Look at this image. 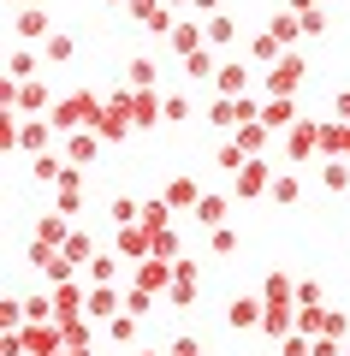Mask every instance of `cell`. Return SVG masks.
I'll list each match as a JSON object with an SVG mask.
<instances>
[{"mask_svg": "<svg viewBox=\"0 0 350 356\" xmlns=\"http://www.w3.org/2000/svg\"><path fill=\"white\" fill-rule=\"evenodd\" d=\"M95 113H101L95 95H89V89H72V95H60V102L48 107V125L54 131H77V125H95Z\"/></svg>", "mask_w": 350, "mask_h": 356, "instance_id": "obj_1", "label": "cell"}, {"mask_svg": "<svg viewBox=\"0 0 350 356\" xmlns=\"http://www.w3.org/2000/svg\"><path fill=\"white\" fill-rule=\"evenodd\" d=\"M173 273H178V261H161V255H149V261H137V291H149V297H161L166 285H173Z\"/></svg>", "mask_w": 350, "mask_h": 356, "instance_id": "obj_2", "label": "cell"}, {"mask_svg": "<svg viewBox=\"0 0 350 356\" xmlns=\"http://www.w3.org/2000/svg\"><path fill=\"white\" fill-rule=\"evenodd\" d=\"M303 83V54H279V65L267 72V95H291Z\"/></svg>", "mask_w": 350, "mask_h": 356, "instance_id": "obj_3", "label": "cell"}, {"mask_svg": "<svg viewBox=\"0 0 350 356\" xmlns=\"http://www.w3.org/2000/svg\"><path fill=\"white\" fill-rule=\"evenodd\" d=\"M232 191H238V196H262V191H273L267 161H244V172H232Z\"/></svg>", "mask_w": 350, "mask_h": 356, "instance_id": "obj_4", "label": "cell"}, {"mask_svg": "<svg viewBox=\"0 0 350 356\" xmlns=\"http://www.w3.org/2000/svg\"><path fill=\"white\" fill-rule=\"evenodd\" d=\"M315 149H321V125H315V119H297V125H291V161H309Z\"/></svg>", "mask_w": 350, "mask_h": 356, "instance_id": "obj_5", "label": "cell"}, {"mask_svg": "<svg viewBox=\"0 0 350 356\" xmlns=\"http://www.w3.org/2000/svg\"><path fill=\"white\" fill-rule=\"evenodd\" d=\"M83 315L89 321H113V315H125V303L107 291V285H89V303H83Z\"/></svg>", "mask_w": 350, "mask_h": 356, "instance_id": "obj_6", "label": "cell"}, {"mask_svg": "<svg viewBox=\"0 0 350 356\" xmlns=\"http://www.w3.org/2000/svg\"><path fill=\"white\" fill-rule=\"evenodd\" d=\"M214 89H220V95H244V89H250V65H244V60H225L220 77H214Z\"/></svg>", "mask_w": 350, "mask_h": 356, "instance_id": "obj_7", "label": "cell"}, {"mask_svg": "<svg viewBox=\"0 0 350 356\" xmlns=\"http://www.w3.org/2000/svg\"><path fill=\"white\" fill-rule=\"evenodd\" d=\"M262 125H267V131H285V125H297V107H291V95H267V107H262Z\"/></svg>", "mask_w": 350, "mask_h": 356, "instance_id": "obj_8", "label": "cell"}, {"mask_svg": "<svg viewBox=\"0 0 350 356\" xmlns=\"http://www.w3.org/2000/svg\"><path fill=\"white\" fill-rule=\"evenodd\" d=\"M262 315H267V297H238V303H232V315H225V321H232V327H262Z\"/></svg>", "mask_w": 350, "mask_h": 356, "instance_id": "obj_9", "label": "cell"}, {"mask_svg": "<svg viewBox=\"0 0 350 356\" xmlns=\"http://www.w3.org/2000/svg\"><path fill=\"white\" fill-rule=\"evenodd\" d=\"M232 143H238V149L255 161V154L267 149V125H262V119H250V125H238V137H232Z\"/></svg>", "mask_w": 350, "mask_h": 356, "instance_id": "obj_10", "label": "cell"}, {"mask_svg": "<svg viewBox=\"0 0 350 356\" xmlns=\"http://www.w3.org/2000/svg\"><path fill=\"white\" fill-rule=\"evenodd\" d=\"M291 303H267V315H262V332H273V339H291Z\"/></svg>", "mask_w": 350, "mask_h": 356, "instance_id": "obj_11", "label": "cell"}, {"mask_svg": "<svg viewBox=\"0 0 350 356\" xmlns=\"http://www.w3.org/2000/svg\"><path fill=\"white\" fill-rule=\"evenodd\" d=\"M321 149H326V154H344V161H350V125H344V119L321 125Z\"/></svg>", "mask_w": 350, "mask_h": 356, "instance_id": "obj_12", "label": "cell"}, {"mask_svg": "<svg viewBox=\"0 0 350 356\" xmlns=\"http://www.w3.org/2000/svg\"><path fill=\"white\" fill-rule=\"evenodd\" d=\"M18 36L24 42H48V18H42L36 6H24V13H18Z\"/></svg>", "mask_w": 350, "mask_h": 356, "instance_id": "obj_13", "label": "cell"}, {"mask_svg": "<svg viewBox=\"0 0 350 356\" xmlns=\"http://www.w3.org/2000/svg\"><path fill=\"white\" fill-rule=\"evenodd\" d=\"M48 131H54L48 119H24V125H18V137H13V143H18V149H42V143H48Z\"/></svg>", "mask_w": 350, "mask_h": 356, "instance_id": "obj_14", "label": "cell"}, {"mask_svg": "<svg viewBox=\"0 0 350 356\" xmlns=\"http://www.w3.org/2000/svg\"><path fill=\"white\" fill-rule=\"evenodd\" d=\"M267 36H273L279 48H291V42L303 36V18H297V13H279V18H273V30H267Z\"/></svg>", "mask_w": 350, "mask_h": 356, "instance_id": "obj_15", "label": "cell"}, {"mask_svg": "<svg viewBox=\"0 0 350 356\" xmlns=\"http://www.w3.org/2000/svg\"><path fill=\"white\" fill-rule=\"evenodd\" d=\"M60 339H65V350H89V321L65 315V321H60Z\"/></svg>", "mask_w": 350, "mask_h": 356, "instance_id": "obj_16", "label": "cell"}, {"mask_svg": "<svg viewBox=\"0 0 350 356\" xmlns=\"http://www.w3.org/2000/svg\"><path fill=\"white\" fill-rule=\"evenodd\" d=\"M166 202H173V208H196V202H202V196H196V178H190V172H184V178H173Z\"/></svg>", "mask_w": 350, "mask_h": 356, "instance_id": "obj_17", "label": "cell"}, {"mask_svg": "<svg viewBox=\"0 0 350 356\" xmlns=\"http://www.w3.org/2000/svg\"><path fill=\"white\" fill-rule=\"evenodd\" d=\"M190 297H196V267L178 261V273H173V303H190Z\"/></svg>", "mask_w": 350, "mask_h": 356, "instance_id": "obj_18", "label": "cell"}, {"mask_svg": "<svg viewBox=\"0 0 350 356\" xmlns=\"http://www.w3.org/2000/svg\"><path fill=\"white\" fill-rule=\"evenodd\" d=\"M202 30H208V48H225V42L238 36V24H232V18H225V13H214V18H208V24H202Z\"/></svg>", "mask_w": 350, "mask_h": 356, "instance_id": "obj_19", "label": "cell"}, {"mask_svg": "<svg viewBox=\"0 0 350 356\" xmlns=\"http://www.w3.org/2000/svg\"><path fill=\"white\" fill-rule=\"evenodd\" d=\"M196 220L220 232V226H225V196H202V202H196Z\"/></svg>", "mask_w": 350, "mask_h": 356, "instance_id": "obj_20", "label": "cell"}, {"mask_svg": "<svg viewBox=\"0 0 350 356\" xmlns=\"http://www.w3.org/2000/svg\"><path fill=\"white\" fill-rule=\"evenodd\" d=\"M184 72H190V83H196V77H220V65H214V48H196L184 60Z\"/></svg>", "mask_w": 350, "mask_h": 356, "instance_id": "obj_21", "label": "cell"}, {"mask_svg": "<svg viewBox=\"0 0 350 356\" xmlns=\"http://www.w3.org/2000/svg\"><path fill=\"white\" fill-rule=\"evenodd\" d=\"M154 77H161V72H154V60H131L125 65V83L131 89H154Z\"/></svg>", "mask_w": 350, "mask_h": 356, "instance_id": "obj_22", "label": "cell"}, {"mask_svg": "<svg viewBox=\"0 0 350 356\" xmlns=\"http://www.w3.org/2000/svg\"><path fill=\"white\" fill-rule=\"evenodd\" d=\"M77 303H89L83 285H60V291H54V309H60V321H65V315H77Z\"/></svg>", "mask_w": 350, "mask_h": 356, "instance_id": "obj_23", "label": "cell"}, {"mask_svg": "<svg viewBox=\"0 0 350 356\" xmlns=\"http://www.w3.org/2000/svg\"><path fill=\"white\" fill-rule=\"evenodd\" d=\"M113 273H119V267H113V255H95V261L83 267V280H89V285H113Z\"/></svg>", "mask_w": 350, "mask_h": 356, "instance_id": "obj_24", "label": "cell"}, {"mask_svg": "<svg viewBox=\"0 0 350 356\" xmlns=\"http://www.w3.org/2000/svg\"><path fill=\"white\" fill-rule=\"evenodd\" d=\"M107 339L113 344H131V339H137V315H113L107 321Z\"/></svg>", "mask_w": 350, "mask_h": 356, "instance_id": "obj_25", "label": "cell"}, {"mask_svg": "<svg viewBox=\"0 0 350 356\" xmlns=\"http://www.w3.org/2000/svg\"><path fill=\"white\" fill-rule=\"evenodd\" d=\"M166 214H173V202H143V226L149 232H166Z\"/></svg>", "mask_w": 350, "mask_h": 356, "instance_id": "obj_26", "label": "cell"}, {"mask_svg": "<svg viewBox=\"0 0 350 356\" xmlns=\"http://www.w3.org/2000/svg\"><path fill=\"white\" fill-rule=\"evenodd\" d=\"M326 339H350V315H344V309H326Z\"/></svg>", "mask_w": 350, "mask_h": 356, "instance_id": "obj_27", "label": "cell"}, {"mask_svg": "<svg viewBox=\"0 0 350 356\" xmlns=\"http://www.w3.org/2000/svg\"><path fill=\"white\" fill-rule=\"evenodd\" d=\"M13 77H18V83H30V77H36V54H30V48L13 54Z\"/></svg>", "mask_w": 350, "mask_h": 356, "instance_id": "obj_28", "label": "cell"}, {"mask_svg": "<svg viewBox=\"0 0 350 356\" xmlns=\"http://www.w3.org/2000/svg\"><path fill=\"white\" fill-rule=\"evenodd\" d=\"M262 297H267V303H291V280H285V273H273V280L262 285Z\"/></svg>", "mask_w": 350, "mask_h": 356, "instance_id": "obj_29", "label": "cell"}, {"mask_svg": "<svg viewBox=\"0 0 350 356\" xmlns=\"http://www.w3.org/2000/svg\"><path fill=\"white\" fill-rule=\"evenodd\" d=\"M297 196H303V184H297V178H273V202H297Z\"/></svg>", "mask_w": 350, "mask_h": 356, "instance_id": "obj_30", "label": "cell"}, {"mask_svg": "<svg viewBox=\"0 0 350 356\" xmlns=\"http://www.w3.org/2000/svg\"><path fill=\"white\" fill-rule=\"evenodd\" d=\"M42 48H48V60H72V36H60V30H54Z\"/></svg>", "mask_w": 350, "mask_h": 356, "instance_id": "obj_31", "label": "cell"}, {"mask_svg": "<svg viewBox=\"0 0 350 356\" xmlns=\"http://www.w3.org/2000/svg\"><path fill=\"white\" fill-rule=\"evenodd\" d=\"M321 184H326V191H344V184H350V166H326V172H321Z\"/></svg>", "mask_w": 350, "mask_h": 356, "instance_id": "obj_32", "label": "cell"}, {"mask_svg": "<svg viewBox=\"0 0 350 356\" xmlns=\"http://www.w3.org/2000/svg\"><path fill=\"white\" fill-rule=\"evenodd\" d=\"M95 149H101V137H72V161H95Z\"/></svg>", "mask_w": 350, "mask_h": 356, "instance_id": "obj_33", "label": "cell"}, {"mask_svg": "<svg viewBox=\"0 0 350 356\" xmlns=\"http://www.w3.org/2000/svg\"><path fill=\"white\" fill-rule=\"evenodd\" d=\"M60 238H65L60 220H36V243H60Z\"/></svg>", "mask_w": 350, "mask_h": 356, "instance_id": "obj_34", "label": "cell"}, {"mask_svg": "<svg viewBox=\"0 0 350 356\" xmlns=\"http://www.w3.org/2000/svg\"><path fill=\"white\" fill-rule=\"evenodd\" d=\"M154 255H161V261H173V255H178V238H173V232H154Z\"/></svg>", "mask_w": 350, "mask_h": 356, "instance_id": "obj_35", "label": "cell"}, {"mask_svg": "<svg viewBox=\"0 0 350 356\" xmlns=\"http://www.w3.org/2000/svg\"><path fill=\"white\" fill-rule=\"evenodd\" d=\"M149 303H154L149 291H131V297H125V315H137V321H143V315H149Z\"/></svg>", "mask_w": 350, "mask_h": 356, "instance_id": "obj_36", "label": "cell"}, {"mask_svg": "<svg viewBox=\"0 0 350 356\" xmlns=\"http://www.w3.org/2000/svg\"><path fill=\"white\" fill-rule=\"evenodd\" d=\"M214 250H220V255H232V250H238V232H232V226H220V232H214Z\"/></svg>", "mask_w": 350, "mask_h": 356, "instance_id": "obj_37", "label": "cell"}, {"mask_svg": "<svg viewBox=\"0 0 350 356\" xmlns=\"http://www.w3.org/2000/svg\"><path fill=\"white\" fill-rule=\"evenodd\" d=\"M326 30V18H321V6H315V13H303V36H321Z\"/></svg>", "mask_w": 350, "mask_h": 356, "instance_id": "obj_38", "label": "cell"}, {"mask_svg": "<svg viewBox=\"0 0 350 356\" xmlns=\"http://www.w3.org/2000/svg\"><path fill=\"white\" fill-rule=\"evenodd\" d=\"M297 303L303 309H321V285H297Z\"/></svg>", "mask_w": 350, "mask_h": 356, "instance_id": "obj_39", "label": "cell"}, {"mask_svg": "<svg viewBox=\"0 0 350 356\" xmlns=\"http://www.w3.org/2000/svg\"><path fill=\"white\" fill-rule=\"evenodd\" d=\"M333 113H338V119L350 125V89H344V95H333Z\"/></svg>", "mask_w": 350, "mask_h": 356, "instance_id": "obj_40", "label": "cell"}, {"mask_svg": "<svg viewBox=\"0 0 350 356\" xmlns=\"http://www.w3.org/2000/svg\"><path fill=\"white\" fill-rule=\"evenodd\" d=\"M309 356H338V339H326V332H321V344H315Z\"/></svg>", "mask_w": 350, "mask_h": 356, "instance_id": "obj_41", "label": "cell"}, {"mask_svg": "<svg viewBox=\"0 0 350 356\" xmlns=\"http://www.w3.org/2000/svg\"><path fill=\"white\" fill-rule=\"evenodd\" d=\"M190 6H202V13H214V0H190Z\"/></svg>", "mask_w": 350, "mask_h": 356, "instance_id": "obj_42", "label": "cell"}, {"mask_svg": "<svg viewBox=\"0 0 350 356\" xmlns=\"http://www.w3.org/2000/svg\"><path fill=\"white\" fill-rule=\"evenodd\" d=\"M137 356H154V350H137Z\"/></svg>", "mask_w": 350, "mask_h": 356, "instance_id": "obj_43", "label": "cell"}, {"mask_svg": "<svg viewBox=\"0 0 350 356\" xmlns=\"http://www.w3.org/2000/svg\"><path fill=\"white\" fill-rule=\"evenodd\" d=\"M24 6H30V0H24Z\"/></svg>", "mask_w": 350, "mask_h": 356, "instance_id": "obj_44", "label": "cell"}, {"mask_svg": "<svg viewBox=\"0 0 350 356\" xmlns=\"http://www.w3.org/2000/svg\"><path fill=\"white\" fill-rule=\"evenodd\" d=\"M344 356H350V350H344Z\"/></svg>", "mask_w": 350, "mask_h": 356, "instance_id": "obj_45", "label": "cell"}]
</instances>
